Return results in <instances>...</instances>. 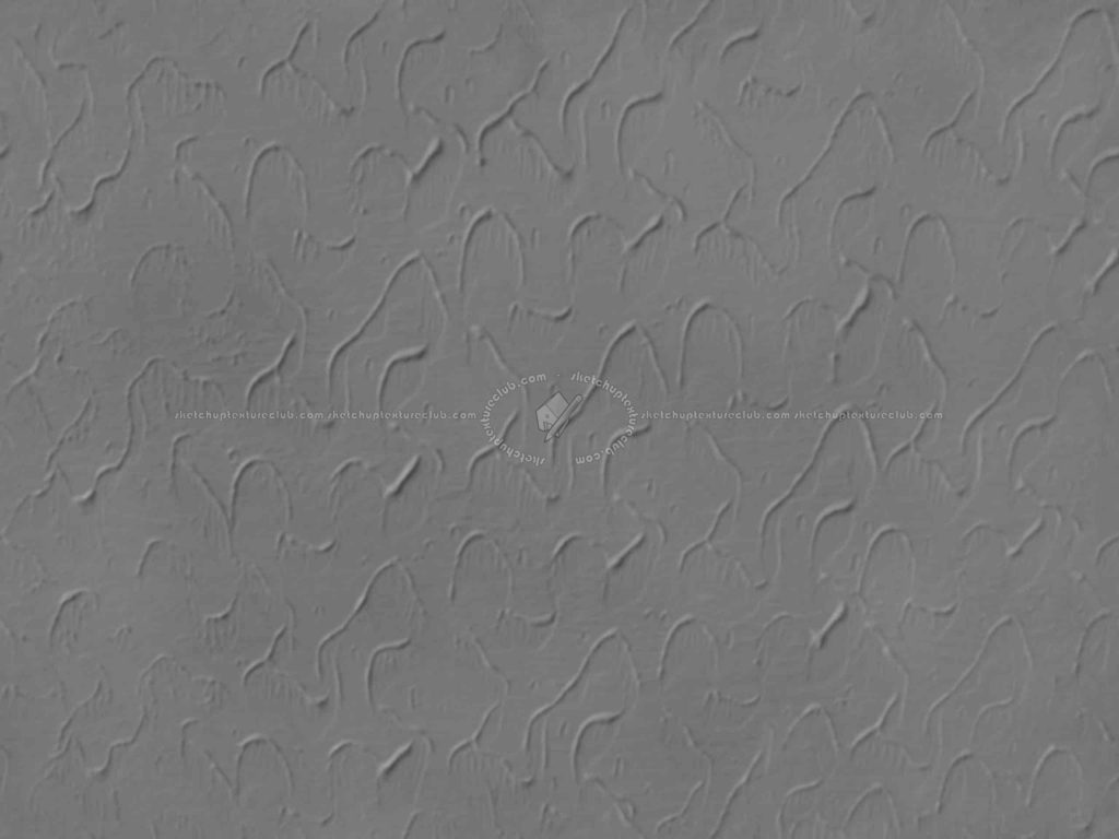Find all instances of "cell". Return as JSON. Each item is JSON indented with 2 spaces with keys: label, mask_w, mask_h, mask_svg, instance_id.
Returning <instances> with one entry per match:
<instances>
[{
  "label": "cell",
  "mask_w": 1119,
  "mask_h": 839,
  "mask_svg": "<svg viewBox=\"0 0 1119 839\" xmlns=\"http://www.w3.org/2000/svg\"><path fill=\"white\" fill-rule=\"evenodd\" d=\"M668 88L663 116L649 146H662L656 177L682 196L685 223L698 235L726 216L750 177V165L723 125L687 88Z\"/></svg>",
  "instance_id": "6da1fadb"
},
{
  "label": "cell",
  "mask_w": 1119,
  "mask_h": 839,
  "mask_svg": "<svg viewBox=\"0 0 1119 839\" xmlns=\"http://www.w3.org/2000/svg\"><path fill=\"white\" fill-rule=\"evenodd\" d=\"M702 295L707 306L737 323L786 319L794 309L758 247L728 225L708 232L696 249Z\"/></svg>",
  "instance_id": "7a4b0ae2"
},
{
  "label": "cell",
  "mask_w": 1119,
  "mask_h": 839,
  "mask_svg": "<svg viewBox=\"0 0 1119 839\" xmlns=\"http://www.w3.org/2000/svg\"><path fill=\"white\" fill-rule=\"evenodd\" d=\"M741 380V343L732 319L722 310L699 309L690 331L685 395L699 422L711 427L729 411Z\"/></svg>",
  "instance_id": "3957f363"
},
{
  "label": "cell",
  "mask_w": 1119,
  "mask_h": 839,
  "mask_svg": "<svg viewBox=\"0 0 1119 839\" xmlns=\"http://www.w3.org/2000/svg\"><path fill=\"white\" fill-rule=\"evenodd\" d=\"M787 367L790 404L838 411L845 404L835 389V357L843 331L820 302L797 306L787 318Z\"/></svg>",
  "instance_id": "277c9868"
},
{
  "label": "cell",
  "mask_w": 1119,
  "mask_h": 839,
  "mask_svg": "<svg viewBox=\"0 0 1119 839\" xmlns=\"http://www.w3.org/2000/svg\"><path fill=\"white\" fill-rule=\"evenodd\" d=\"M735 327L741 343V392L749 403L777 405L788 395L787 318L753 320Z\"/></svg>",
  "instance_id": "5b68a950"
},
{
  "label": "cell",
  "mask_w": 1119,
  "mask_h": 839,
  "mask_svg": "<svg viewBox=\"0 0 1119 839\" xmlns=\"http://www.w3.org/2000/svg\"><path fill=\"white\" fill-rule=\"evenodd\" d=\"M1011 699H1012V698H1009V699H1006V700H1003V701H996V702H991V704H989V705H986V706H985L983 708H981V710H980V711L978 712V714H977V717H976V719H975V721H974V723H973V725H971V729H970V736H969V743L971 742V738H973V733H974V729H975V726H976V723H977V721L979 720V718H980V717L982 716V713H983V712H985V711H986L987 709H989V708H991V707H993V706H1001V705H1006V704H1009V702L1011 701Z\"/></svg>",
  "instance_id": "8992f818"
}]
</instances>
